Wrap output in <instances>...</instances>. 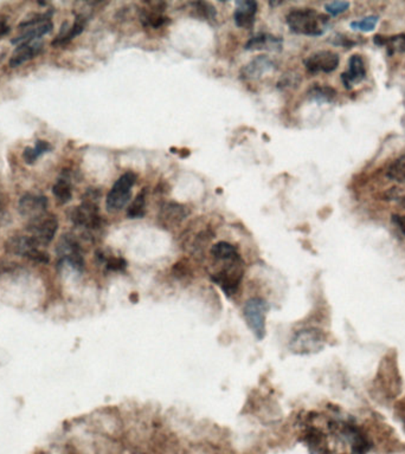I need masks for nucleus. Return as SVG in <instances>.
Returning <instances> with one entry per match:
<instances>
[{
  "label": "nucleus",
  "mask_w": 405,
  "mask_h": 454,
  "mask_svg": "<svg viewBox=\"0 0 405 454\" xmlns=\"http://www.w3.org/2000/svg\"><path fill=\"white\" fill-rule=\"evenodd\" d=\"M287 24L294 33L316 37L322 36L327 31L329 19L313 8H299L288 13Z\"/></svg>",
  "instance_id": "nucleus-1"
},
{
  "label": "nucleus",
  "mask_w": 405,
  "mask_h": 454,
  "mask_svg": "<svg viewBox=\"0 0 405 454\" xmlns=\"http://www.w3.org/2000/svg\"><path fill=\"white\" fill-rule=\"evenodd\" d=\"M100 193L96 190H89L84 197L81 205L74 207L70 213V220L74 225L87 231H96L102 226V218L100 216L98 200Z\"/></svg>",
  "instance_id": "nucleus-2"
},
{
  "label": "nucleus",
  "mask_w": 405,
  "mask_h": 454,
  "mask_svg": "<svg viewBox=\"0 0 405 454\" xmlns=\"http://www.w3.org/2000/svg\"><path fill=\"white\" fill-rule=\"evenodd\" d=\"M5 250L10 255L23 257L33 263L47 264L50 262L49 255L28 235H12L5 243Z\"/></svg>",
  "instance_id": "nucleus-3"
},
{
  "label": "nucleus",
  "mask_w": 405,
  "mask_h": 454,
  "mask_svg": "<svg viewBox=\"0 0 405 454\" xmlns=\"http://www.w3.org/2000/svg\"><path fill=\"white\" fill-rule=\"evenodd\" d=\"M327 337L320 329L307 328L299 330L290 339V349L297 355H312L325 348Z\"/></svg>",
  "instance_id": "nucleus-4"
},
{
  "label": "nucleus",
  "mask_w": 405,
  "mask_h": 454,
  "mask_svg": "<svg viewBox=\"0 0 405 454\" xmlns=\"http://www.w3.org/2000/svg\"><path fill=\"white\" fill-rule=\"evenodd\" d=\"M57 230V216L47 212L28 220L26 225V235L31 237L40 248L49 245L54 240Z\"/></svg>",
  "instance_id": "nucleus-5"
},
{
  "label": "nucleus",
  "mask_w": 405,
  "mask_h": 454,
  "mask_svg": "<svg viewBox=\"0 0 405 454\" xmlns=\"http://www.w3.org/2000/svg\"><path fill=\"white\" fill-rule=\"evenodd\" d=\"M50 17V13H43V15L35 16L33 18L25 19L24 22L19 24V29L22 30V33L16 37L15 40H12V43L19 45V44L36 42L45 35H49L54 28Z\"/></svg>",
  "instance_id": "nucleus-6"
},
{
  "label": "nucleus",
  "mask_w": 405,
  "mask_h": 454,
  "mask_svg": "<svg viewBox=\"0 0 405 454\" xmlns=\"http://www.w3.org/2000/svg\"><path fill=\"white\" fill-rule=\"evenodd\" d=\"M137 177L132 172L125 173L113 185L105 199V206L109 212H119L128 204L132 197V188L135 184Z\"/></svg>",
  "instance_id": "nucleus-7"
},
{
  "label": "nucleus",
  "mask_w": 405,
  "mask_h": 454,
  "mask_svg": "<svg viewBox=\"0 0 405 454\" xmlns=\"http://www.w3.org/2000/svg\"><path fill=\"white\" fill-rule=\"evenodd\" d=\"M268 304L264 299L251 298L243 308V315L246 325L257 339H263L266 336V321H267Z\"/></svg>",
  "instance_id": "nucleus-8"
},
{
  "label": "nucleus",
  "mask_w": 405,
  "mask_h": 454,
  "mask_svg": "<svg viewBox=\"0 0 405 454\" xmlns=\"http://www.w3.org/2000/svg\"><path fill=\"white\" fill-rule=\"evenodd\" d=\"M242 277V260L239 258L232 262H225L224 267L212 274L211 279L224 291L225 295L232 296L239 291Z\"/></svg>",
  "instance_id": "nucleus-9"
},
{
  "label": "nucleus",
  "mask_w": 405,
  "mask_h": 454,
  "mask_svg": "<svg viewBox=\"0 0 405 454\" xmlns=\"http://www.w3.org/2000/svg\"><path fill=\"white\" fill-rule=\"evenodd\" d=\"M56 255L59 264H67L73 267L74 270L82 272L84 269V253L77 239L72 235H62L57 246Z\"/></svg>",
  "instance_id": "nucleus-10"
},
{
  "label": "nucleus",
  "mask_w": 405,
  "mask_h": 454,
  "mask_svg": "<svg viewBox=\"0 0 405 454\" xmlns=\"http://www.w3.org/2000/svg\"><path fill=\"white\" fill-rule=\"evenodd\" d=\"M339 65V56L333 51H318L304 61V66L312 74L332 72Z\"/></svg>",
  "instance_id": "nucleus-11"
},
{
  "label": "nucleus",
  "mask_w": 405,
  "mask_h": 454,
  "mask_svg": "<svg viewBox=\"0 0 405 454\" xmlns=\"http://www.w3.org/2000/svg\"><path fill=\"white\" fill-rule=\"evenodd\" d=\"M47 206H49V202L44 195L29 193L19 199L18 211L21 216L30 220L47 213Z\"/></svg>",
  "instance_id": "nucleus-12"
},
{
  "label": "nucleus",
  "mask_w": 405,
  "mask_h": 454,
  "mask_svg": "<svg viewBox=\"0 0 405 454\" xmlns=\"http://www.w3.org/2000/svg\"><path fill=\"white\" fill-rule=\"evenodd\" d=\"M43 50V44L40 40L30 42V43L19 44L16 47L11 58H10V66L17 68L24 64L26 62L31 61L37 57Z\"/></svg>",
  "instance_id": "nucleus-13"
},
{
  "label": "nucleus",
  "mask_w": 405,
  "mask_h": 454,
  "mask_svg": "<svg viewBox=\"0 0 405 454\" xmlns=\"http://www.w3.org/2000/svg\"><path fill=\"white\" fill-rule=\"evenodd\" d=\"M188 216V211L185 206L177 202H167L160 209L159 221L164 227H176Z\"/></svg>",
  "instance_id": "nucleus-14"
},
{
  "label": "nucleus",
  "mask_w": 405,
  "mask_h": 454,
  "mask_svg": "<svg viewBox=\"0 0 405 454\" xmlns=\"http://www.w3.org/2000/svg\"><path fill=\"white\" fill-rule=\"evenodd\" d=\"M366 78L365 63L362 56L353 54L348 62V71L341 75V80L345 87L351 89L353 84H358Z\"/></svg>",
  "instance_id": "nucleus-15"
},
{
  "label": "nucleus",
  "mask_w": 405,
  "mask_h": 454,
  "mask_svg": "<svg viewBox=\"0 0 405 454\" xmlns=\"http://www.w3.org/2000/svg\"><path fill=\"white\" fill-rule=\"evenodd\" d=\"M257 12V3L253 0L237 1L236 3L235 18L236 25L242 29H250L255 23V16Z\"/></svg>",
  "instance_id": "nucleus-16"
},
{
  "label": "nucleus",
  "mask_w": 405,
  "mask_h": 454,
  "mask_svg": "<svg viewBox=\"0 0 405 454\" xmlns=\"http://www.w3.org/2000/svg\"><path fill=\"white\" fill-rule=\"evenodd\" d=\"M84 28H86V19L82 16L77 17L73 26H69L68 23H64L58 36L52 42V47H61V45L69 43L75 37L84 33Z\"/></svg>",
  "instance_id": "nucleus-17"
},
{
  "label": "nucleus",
  "mask_w": 405,
  "mask_h": 454,
  "mask_svg": "<svg viewBox=\"0 0 405 454\" xmlns=\"http://www.w3.org/2000/svg\"><path fill=\"white\" fill-rule=\"evenodd\" d=\"M275 69V64L270 58L266 57V56H260L253 62H250L249 64L246 65V68L243 69V76L253 80V78H258L261 76L270 72Z\"/></svg>",
  "instance_id": "nucleus-18"
},
{
  "label": "nucleus",
  "mask_w": 405,
  "mask_h": 454,
  "mask_svg": "<svg viewBox=\"0 0 405 454\" xmlns=\"http://www.w3.org/2000/svg\"><path fill=\"white\" fill-rule=\"evenodd\" d=\"M283 47V40L272 35H257L250 38L246 44V50L280 51Z\"/></svg>",
  "instance_id": "nucleus-19"
},
{
  "label": "nucleus",
  "mask_w": 405,
  "mask_h": 454,
  "mask_svg": "<svg viewBox=\"0 0 405 454\" xmlns=\"http://www.w3.org/2000/svg\"><path fill=\"white\" fill-rule=\"evenodd\" d=\"M211 256L214 260H217V262H221V263H225V262H232V260H239L241 256H239V251L236 250L235 246H232V244H229L227 242H219L217 244H215L212 248H211Z\"/></svg>",
  "instance_id": "nucleus-20"
},
{
  "label": "nucleus",
  "mask_w": 405,
  "mask_h": 454,
  "mask_svg": "<svg viewBox=\"0 0 405 454\" xmlns=\"http://www.w3.org/2000/svg\"><path fill=\"white\" fill-rule=\"evenodd\" d=\"M52 194L57 200L58 204H61V205L68 204L73 199V186H72L69 177H65V175L58 177L57 181L55 182L54 187H52Z\"/></svg>",
  "instance_id": "nucleus-21"
},
{
  "label": "nucleus",
  "mask_w": 405,
  "mask_h": 454,
  "mask_svg": "<svg viewBox=\"0 0 405 454\" xmlns=\"http://www.w3.org/2000/svg\"><path fill=\"white\" fill-rule=\"evenodd\" d=\"M51 151H52V146L47 141L37 140L33 147H26L24 149L23 160L26 165H33V163H36L37 160L40 159V156L50 153Z\"/></svg>",
  "instance_id": "nucleus-22"
},
{
  "label": "nucleus",
  "mask_w": 405,
  "mask_h": 454,
  "mask_svg": "<svg viewBox=\"0 0 405 454\" xmlns=\"http://www.w3.org/2000/svg\"><path fill=\"white\" fill-rule=\"evenodd\" d=\"M375 43L380 47H387L389 54H394L396 52H404L405 54V35H397V36L375 37Z\"/></svg>",
  "instance_id": "nucleus-23"
},
{
  "label": "nucleus",
  "mask_w": 405,
  "mask_h": 454,
  "mask_svg": "<svg viewBox=\"0 0 405 454\" xmlns=\"http://www.w3.org/2000/svg\"><path fill=\"white\" fill-rule=\"evenodd\" d=\"M387 177L399 184L405 182V154L391 163L387 170Z\"/></svg>",
  "instance_id": "nucleus-24"
},
{
  "label": "nucleus",
  "mask_w": 405,
  "mask_h": 454,
  "mask_svg": "<svg viewBox=\"0 0 405 454\" xmlns=\"http://www.w3.org/2000/svg\"><path fill=\"white\" fill-rule=\"evenodd\" d=\"M146 194L145 190L139 193L138 197L134 199L127 209V216L130 219H139L145 216Z\"/></svg>",
  "instance_id": "nucleus-25"
},
{
  "label": "nucleus",
  "mask_w": 405,
  "mask_h": 454,
  "mask_svg": "<svg viewBox=\"0 0 405 454\" xmlns=\"http://www.w3.org/2000/svg\"><path fill=\"white\" fill-rule=\"evenodd\" d=\"M336 91L331 87H320V86H315V87L312 88L309 93H308V96L314 100V101L318 102H331L333 101V98H336Z\"/></svg>",
  "instance_id": "nucleus-26"
},
{
  "label": "nucleus",
  "mask_w": 405,
  "mask_h": 454,
  "mask_svg": "<svg viewBox=\"0 0 405 454\" xmlns=\"http://www.w3.org/2000/svg\"><path fill=\"white\" fill-rule=\"evenodd\" d=\"M142 23L145 26H152L154 29H158L160 26L165 25L166 23L170 22L167 17L161 15L158 11L145 12L142 17Z\"/></svg>",
  "instance_id": "nucleus-27"
},
{
  "label": "nucleus",
  "mask_w": 405,
  "mask_h": 454,
  "mask_svg": "<svg viewBox=\"0 0 405 454\" xmlns=\"http://www.w3.org/2000/svg\"><path fill=\"white\" fill-rule=\"evenodd\" d=\"M377 23H378V17L377 16H369L365 18L360 19V21H355L352 22L351 29L355 31H362V33H370L373 31L376 28Z\"/></svg>",
  "instance_id": "nucleus-28"
},
{
  "label": "nucleus",
  "mask_w": 405,
  "mask_h": 454,
  "mask_svg": "<svg viewBox=\"0 0 405 454\" xmlns=\"http://www.w3.org/2000/svg\"><path fill=\"white\" fill-rule=\"evenodd\" d=\"M192 6H195V10H197L204 18L209 19V21H212V19L216 18L217 12H216V8H215L214 5L205 3V1H197V3H193Z\"/></svg>",
  "instance_id": "nucleus-29"
},
{
  "label": "nucleus",
  "mask_w": 405,
  "mask_h": 454,
  "mask_svg": "<svg viewBox=\"0 0 405 454\" xmlns=\"http://www.w3.org/2000/svg\"><path fill=\"white\" fill-rule=\"evenodd\" d=\"M350 6L351 4L348 1H331L325 5V10L329 15L338 16L348 11Z\"/></svg>",
  "instance_id": "nucleus-30"
},
{
  "label": "nucleus",
  "mask_w": 405,
  "mask_h": 454,
  "mask_svg": "<svg viewBox=\"0 0 405 454\" xmlns=\"http://www.w3.org/2000/svg\"><path fill=\"white\" fill-rule=\"evenodd\" d=\"M101 257L102 260H105V267L109 271H123L126 269L127 263L122 258H116V257H110V258H105Z\"/></svg>",
  "instance_id": "nucleus-31"
},
{
  "label": "nucleus",
  "mask_w": 405,
  "mask_h": 454,
  "mask_svg": "<svg viewBox=\"0 0 405 454\" xmlns=\"http://www.w3.org/2000/svg\"><path fill=\"white\" fill-rule=\"evenodd\" d=\"M392 220L397 225L398 228L401 230V233L405 235V216H394Z\"/></svg>",
  "instance_id": "nucleus-32"
},
{
  "label": "nucleus",
  "mask_w": 405,
  "mask_h": 454,
  "mask_svg": "<svg viewBox=\"0 0 405 454\" xmlns=\"http://www.w3.org/2000/svg\"><path fill=\"white\" fill-rule=\"evenodd\" d=\"M10 31V26L6 25L4 21H0V38L5 36Z\"/></svg>",
  "instance_id": "nucleus-33"
},
{
  "label": "nucleus",
  "mask_w": 405,
  "mask_h": 454,
  "mask_svg": "<svg viewBox=\"0 0 405 454\" xmlns=\"http://www.w3.org/2000/svg\"><path fill=\"white\" fill-rule=\"evenodd\" d=\"M0 204H1V199H0Z\"/></svg>",
  "instance_id": "nucleus-34"
},
{
  "label": "nucleus",
  "mask_w": 405,
  "mask_h": 454,
  "mask_svg": "<svg viewBox=\"0 0 405 454\" xmlns=\"http://www.w3.org/2000/svg\"><path fill=\"white\" fill-rule=\"evenodd\" d=\"M135 454H144V453H135Z\"/></svg>",
  "instance_id": "nucleus-35"
}]
</instances>
